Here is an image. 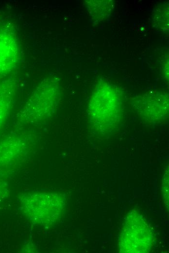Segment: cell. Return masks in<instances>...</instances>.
Wrapping results in <instances>:
<instances>
[{"label": "cell", "instance_id": "ba28073f", "mask_svg": "<svg viewBox=\"0 0 169 253\" xmlns=\"http://www.w3.org/2000/svg\"><path fill=\"white\" fill-rule=\"evenodd\" d=\"M88 10L91 18L96 21L108 18L114 7L112 0H88L86 2Z\"/></svg>", "mask_w": 169, "mask_h": 253}, {"label": "cell", "instance_id": "52a82bcc", "mask_svg": "<svg viewBox=\"0 0 169 253\" xmlns=\"http://www.w3.org/2000/svg\"><path fill=\"white\" fill-rule=\"evenodd\" d=\"M15 91L14 83L7 81L0 84V129L9 115Z\"/></svg>", "mask_w": 169, "mask_h": 253}, {"label": "cell", "instance_id": "3957f363", "mask_svg": "<svg viewBox=\"0 0 169 253\" xmlns=\"http://www.w3.org/2000/svg\"><path fill=\"white\" fill-rule=\"evenodd\" d=\"M59 98L58 79L53 77L44 79L24 107V119L30 122H38L51 116L55 110Z\"/></svg>", "mask_w": 169, "mask_h": 253}, {"label": "cell", "instance_id": "6da1fadb", "mask_svg": "<svg viewBox=\"0 0 169 253\" xmlns=\"http://www.w3.org/2000/svg\"><path fill=\"white\" fill-rule=\"evenodd\" d=\"M122 102L117 88L107 82L97 85L88 106V115L95 130L105 134L119 123Z\"/></svg>", "mask_w": 169, "mask_h": 253}, {"label": "cell", "instance_id": "9c48e42d", "mask_svg": "<svg viewBox=\"0 0 169 253\" xmlns=\"http://www.w3.org/2000/svg\"><path fill=\"white\" fill-rule=\"evenodd\" d=\"M169 9L167 7L161 6L155 12L153 17L154 22L156 26L161 30H168L169 29Z\"/></svg>", "mask_w": 169, "mask_h": 253}, {"label": "cell", "instance_id": "5b68a950", "mask_svg": "<svg viewBox=\"0 0 169 253\" xmlns=\"http://www.w3.org/2000/svg\"><path fill=\"white\" fill-rule=\"evenodd\" d=\"M19 51L15 36L5 29H0V77L13 70L18 61Z\"/></svg>", "mask_w": 169, "mask_h": 253}, {"label": "cell", "instance_id": "277c9868", "mask_svg": "<svg viewBox=\"0 0 169 253\" xmlns=\"http://www.w3.org/2000/svg\"><path fill=\"white\" fill-rule=\"evenodd\" d=\"M153 235L142 216L136 212L129 213L118 238L120 253H147L151 249Z\"/></svg>", "mask_w": 169, "mask_h": 253}, {"label": "cell", "instance_id": "8992f818", "mask_svg": "<svg viewBox=\"0 0 169 253\" xmlns=\"http://www.w3.org/2000/svg\"><path fill=\"white\" fill-rule=\"evenodd\" d=\"M148 103L144 104L141 111L144 110V116L152 122H160L163 120L168 114V98L161 95L160 98L156 95L153 99H150Z\"/></svg>", "mask_w": 169, "mask_h": 253}, {"label": "cell", "instance_id": "7a4b0ae2", "mask_svg": "<svg viewBox=\"0 0 169 253\" xmlns=\"http://www.w3.org/2000/svg\"><path fill=\"white\" fill-rule=\"evenodd\" d=\"M65 205L64 196L56 193H28L21 199L24 216L33 223L44 227H52L59 223Z\"/></svg>", "mask_w": 169, "mask_h": 253}]
</instances>
